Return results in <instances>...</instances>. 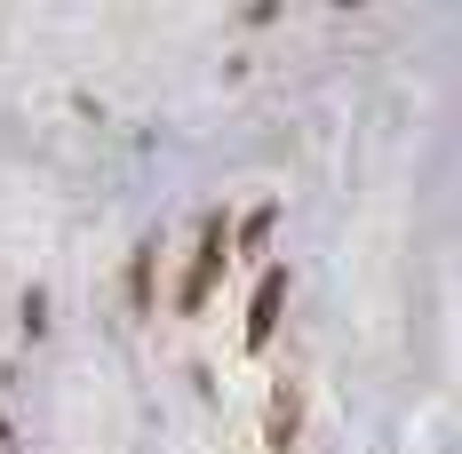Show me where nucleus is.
Instances as JSON below:
<instances>
[{"label":"nucleus","instance_id":"obj_1","mask_svg":"<svg viewBox=\"0 0 462 454\" xmlns=\"http://www.w3.org/2000/svg\"><path fill=\"white\" fill-rule=\"evenodd\" d=\"M224 255H231V231L208 224V231H199V255H191V279H184V295H176L184 311H199V303H208V287L224 279Z\"/></svg>","mask_w":462,"mask_h":454},{"label":"nucleus","instance_id":"obj_3","mask_svg":"<svg viewBox=\"0 0 462 454\" xmlns=\"http://www.w3.org/2000/svg\"><path fill=\"white\" fill-rule=\"evenodd\" d=\"M295 431H303V391L287 383V391L272 399V414H263V439H272V447L287 454V447H295Z\"/></svg>","mask_w":462,"mask_h":454},{"label":"nucleus","instance_id":"obj_2","mask_svg":"<svg viewBox=\"0 0 462 454\" xmlns=\"http://www.w3.org/2000/svg\"><path fill=\"white\" fill-rule=\"evenodd\" d=\"M279 311H287V272H263V287H255V311H247V351H263V343H272Z\"/></svg>","mask_w":462,"mask_h":454}]
</instances>
